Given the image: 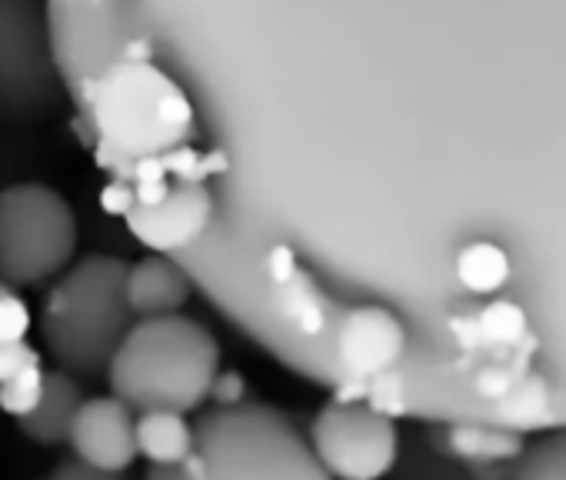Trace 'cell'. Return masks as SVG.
<instances>
[{
    "mask_svg": "<svg viewBox=\"0 0 566 480\" xmlns=\"http://www.w3.org/2000/svg\"><path fill=\"white\" fill-rule=\"evenodd\" d=\"M210 397H213L217 404H240V400H243V380H240L237 374H217Z\"/></svg>",
    "mask_w": 566,
    "mask_h": 480,
    "instance_id": "obj_26",
    "label": "cell"
},
{
    "mask_svg": "<svg viewBox=\"0 0 566 480\" xmlns=\"http://www.w3.org/2000/svg\"><path fill=\"white\" fill-rule=\"evenodd\" d=\"M44 380H48V371L38 364V367H28L21 371L18 377L0 384V410L11 414V417H24L38 407L41 394H44Z\"/></svg>",
    "mask_w": 566,
    "mask_h": 480,
    "instance_id": "obj_17",
    "label": "cell"
},
{
    "mask_svg": "<svg viewBox=\"0 0 566 480\" xmlns=\"http://www.w3.org/2000/svg\"><path fill=\"white\" fill-rule=\"evenodd\" d=\"M84 107L97 140L134 160L174 150L193 134L190 97L154 61L120 58L87 84Z\"/></svg>",
    "mask_w": 566,
    "mask_h": 480,
    "instance_id": "obj_3",
    "label": "cell"
},
{
    "mask_svg": "<svg viewBox=\"0 0 566 480\" xmlns=\"http://www.w3.org/2000/svg\"><path fill=\"white\" fill-rule=\"evenodd\" d=\"M84 390L81 384L74 380L71 371L57 367L48 374L44 380V394L38 400V407L24 417H18V427L24 437H31L34 444H44V447H57V444H67L71 440V427H74V417L84 404Z\"/></svg>",
    "mask_w": 566,
    "mask_h": 480,
    "instance_id": "obj_9",
    "label": "cell"
},
{
    "mask_svg": "<svg viewBox=\"0 0 566 480\" xmlns=\"http://www.w3.org/2000/svg\"><path fill=\"white\" fill-rule=\"evenodd\" d=\"M127 301L137 317L154 314H177L190 301V281L187 274L167 261V254H150L127 271Z\"/></svg>",
    "mask_w": 566,
    "mask_h": 480,
    "instance_id": "obj_10",
    "label": "cell"
},
{
    "mask_svg": "<svg viewBox=\"0 0 566 480\" xmlns=\"http://www.w3.org/2000/svg\"><path fill=\"white\" fill-rule=\"evenodd\" d=\"M493 407L503 427H533L549 414V384L536 371H526L513 384V390L500 397Z\"/></svg>",
    "mask_w": 566,
    "mask_h": 480,
    "instance_id": "obj_14",
    "label": "cell"
},
{
    "mask_svg": "<svg viewBox=\"0 0 566 480\" xmlns=\"http://www.w3.org/2000/svg\"><path fill=\"white\" fill-rule=\"evenodd\" d=\"M38 364H41V351L31 347L28 341H0V384Z\"/></svg>",
    "mask_w": 566,
    "mask_h": 480,
    "instance_id": "obj_21",
    "label": "cell"
},
{
    "mask_svg": "<svg viewBox=\"0 0 566 480\" xmlns=\"http://www.w3.org/2000/svg\"><path fill=\"white\" fill-rule=\"evenodd\" d=\"M8 291H14V288H11V284L4 281V278H0V294H8Z\"/></svg>",
    "mask_w": 566,
    "mask_h": 480,
    "instance_id": "obj_28",
    "label": "cell"
},
{
    "mask_svg": "<svg viewBox=\"0 0 566 480\" xmlns=\"http://www.w3.org/2000/svg\"><path fill=\"white\" fill-rule=\"evenodd\" d=\"M297 268H301V264H297V258H294V251H291L287 244H276V248L263 258V271H266L270 284H280V281L294 278Z\"/></svg>",
    "mask_w": 566,
    "mask_h": 480,
    "instance_id": "obj_23",
    "label": "cell"
},
{
    "mask_svg": "<svg viewBox=\"0 0 566 480\" xmlns=\"http://www.w3.org/2000/svg\"><path fill=\"white\" fill-rule=\"evenodd\" d=\"M367 404L377 407L380 414L387 417H397L407 410V384H403V374L397 371H384L377 377L367 380Z\"/></svg>",
    "mask_w": 566,
    "mask_h": 480,
    "instance_id": "obj_19",
    "label": "cell"
},
{
    "mask_svg": "<svg viewBox=\"0 0 566 480\" xmlns=\"http://www.w3.org/2000/svg\"><path fill=\"white\" fill-rule=\"evenodd\" d=\"M137 207V187L124 177H111V184L101 190V210L107 217H127Z\"/></svg>",
    "mask_w": 566,
    "mask_h": 480,
    "instance_id": "obj_22",
    "label": "cell"
},
{
    "mask_svg": "<svg viewBox=\"0 0 566 480\" xmlns=\"http://www.w3.org/2000/svg\"><path fill=\"white\" fill-rule=\"evenodd\" d=\"M54 480H101V477H111V473H104L101 467H94L91 460H84L81 453H74V457H67L64 463H57L54 467V473H51Z\"/></svg>",
    "mask_w": 566,
    "mask_h": 480,
    "instance_id": "obj_24",
    "label": "cell"
},
{
    "mask_svg": "<svg viewBox=\"0 0 566 480\" xmlns=\"http://www.w3.org/2000/svg\"><path fill=\"white\" fill-rule=\"evenodd\" d=\"M124 58L127 61H150L154 58V48L147 41H130V44H124Z\"/></svg>",
    "mask_w": 566,
    "mask_h": 480,
    "instance_id": "obj_27",
    "label": "cell"
},
{
    "mask_svg": "<svg viewBox=\"0 0 566 480\" xmlns=\"http://www.w3.org/2000/svg\"><path fill=\"white\" fill-rule=\"evenodd\" d=\"M31 331V307L14 294H0V341H24Z\"/></svg>",
    "mask_w": 566,
    "mask_h": 480,
    "instance_id": "obj_20",
    "label": "cell"
},
{
    "mask_svg": "<svg viewBox=\"0 0 566 480\" xmlns=\"http://www.w3.org/2000/svg\"><path fill=\"white\" fill-rule=\"evenodd\" d=\"M450 447L457 457L463 460H510L520 453V434H513L510 427H476V424H460L450 427Z\"/></svg>",
    "mask_w": 566,
    "mask_h": 480,
    "instance_id": "obj_15",
    "label": "cell"
},
{
    "mask_svg": "<svg viewBox=\"0 0 566 480\" xmlns=\"http://www.w3.org/2000/svg\"><path fill=\"white\" fill-rule=\"evenodd\" d=\"M457 281L470 294H496L510 281V254L490 240H473L457 254Z\"/></svg>",
    "mask_w": 566,
    "mask_h": 480,
    "instance_id": "obj_13",
    "label": "cell"
},
{
    "mask_svg": "<svg viewBox=\"0 0 566 480\" xmlns=\"http://www.w3.org/2000/svg\"><path fill=\"white\" fill-rule=\"evenodd\" d=\"M213 194L203 180H177L160 204H137L124 223L147 251L174 254L203 237L213 220Z\"/></svg>",
    "mask_w": 566,
    "mask_h": 480,
    "instance_id": "obj_6",
    "label": "cell"
},
{
    "mask_svg": "<svg viewBox=\"0 0 566 480\" xmlns=\"http://www.w3.org/2000/svg\"><path fill=\"white\" fill-rule=\"evenodd\" d=\"M270 311L283 321V324H291L297 334L304 337H317L327 331V317H331V304L327 298L321 294L317 281L297 268L294 278L287 281H280L270 288Z\"/></svg>",
    "mask_w": 566,
    "mask_h": 480,
    "instance_id": "obj_12",
    "label": "cell"
},
{
    "mask_svg": "<svg viewBox=\"0 0 566 480\" xmlns=\"http://www.w3.org/2000/svg\"><path fill=\"white\" fill-rule=\"evenodd\" d=\"M450 331H453V337H457V344H460L463 351H480V347H486V344H483V334H480L476 314H473V317H450Z\"/></svg>",
    "mask_w": 566,
    "mask_h": 480,
    "instance_id": "obj_25",
    "label": "cell"
},
{
    "mask_svg": "<svg viewBox=\"0 0 566 480\" xmlns=\"http://www.w3.org/2000/svg\"><path fill=\"white\" fill-rule=\"evenodd\" d=\"M77 251V213L64 194L28 180L0 187V278L34 288L61 274Z\"/></svg>",
    "mask_w": 566,
    "mask_h": 480,
    "instance_id": "obj_4",
    "label": "cell"
},
{
    "mask_svg": "<svg viewBox=\"0 0 566 480\" xmlns=\"http://www.w3.org/2000/svg\"><path fill=\"white\" fill-rule=\"evenodd\" d=\"M530 371V364L523 357H510V361H493V364H483L476 374H473V394L496 404L500 397H506L513 390V384Z\"/></svg>",
    "mask_w": 566,
    "mask_h": 480,
    "instance_id": "obj_18",
    "label": "cell"
},
{
    "mask_svg": "<svg viewBox=\"0 0 566 480\" xmlns=\"http://www.w3.org/2000/svg\"><path fill=\"white\" fill-rule=\"evenodd\" d=\"M127 271L130 264L120 258L91 254L51 288L41 307V337L57 367L81 377L111 367L137 317L127 301Z\"/></svg>",
    "mask_w": 566,
    "mask_h": 480,
    "instance_id": "obj_2",
    "label": "cell"
},
{
    "mask_svg": "<svg viewBox=\"0 0 566 480\" xmlns=\"http://www.w3.org/2000/svg\"><path fill=\"white\" fill-rule=\"evenodd\" d=\"M137 447H140V457H147V463L177 467L193 453L197 437L184 410L154 407V410H140L137 417Z\"/></svg>",
    "mask_w": 566,
    "mask_h": 480,
    "instance_id": "obj_11",
    "label": "cell"
},
{
    "mask_svg": "<svg viewBox=\"0 0 566 480\" xmlns=\"http://www.w3.org/2000/svg\"><path fill=\"white\" fill-rule=\"evenodd\" d=\"M337 364L344 377H377L384 371H394L407 354V331L400 317L380 304L354 307L337 324Z\"/></svg>",
    "mask_w": 566,
    "mask_h": 480,
    "instance_id": "obj_7",
    "label": "cell"
},
{
    "mask_svg": "<svg viewBox=\"0 0 566 480\" xmlns=\"http://www.w3.org/2000/svg\"><path fill=\"white\" fill-rule=\"evenodd\" d=\"M220 374L217 337L180 314H154L137 321L117 347L107 380L134 410H193L210 397Z\"/></svg>",
    "mask_w": 566,
    "mask_h": 480,
    "instance_id": "obj_1",
    "label": "cell"
},
{
    "mask_svg": "<svg viewBox=\"0 0 566 480\" xmlns=\"http://www.w3.org/2000/svg\"><path fill=\"white\" fill-rule=\"evenodd\" d=\"M134 407L120 400L117 394L111 397H91L81 404L74 427H71V447L104 473H120L127 470L137 457V420L130 414Z\"/></svg>",
    "mask_w": 566,
    "mask_h": 480,
    "instance_id": "obj_8",
    "label": "cell"
},
{
    "mask_svg": "<svg viewBox=\"0 0 566 480\" xmlns=\"http://www.w3.org/2000/svg\"><path fill=\"white\" fill-rule=\"evenodd\" d=\"M476 321H480V334L486 347L513 351L530 334V317L513 301H490L483 311H476Z\"/></svg>",
    "mask_w": 566,
    "mask_h": 480,
    "instance_id": "obj_16",
    "label": "cell"
},
{
    "mask_svg": "<svg viewBox=\"0 0 566 480\" xmlns=\"http://www.w3.org/2000/svg\"><path fill=\"white\" fill-rule=\"evenodd\" d=\"M311 437L324 470L347 480L384 477L397 463V450H400L394 417L360 400L327 404L314 417Z\"/></svg>",
    "mask_w": 566,
    "mask_h": 480,
    "instance_id": "obj_5",
    "label": "cell"
}]
</instances>
